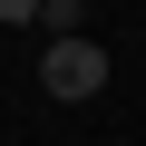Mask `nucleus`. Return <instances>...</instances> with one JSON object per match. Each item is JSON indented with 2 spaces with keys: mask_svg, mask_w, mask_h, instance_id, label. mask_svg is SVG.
<instances>
[{
  "mask_svg": "<svg viewBox=\"0 0 146 146\" xmlns=\"http://www.w3.org/2000/svg\"><path fill=\"white\" fill-rule=\"evenodd\" d=\"M39 88H49L58 107H88V98L107 88V39H88V29L49 39V49H39Z\"/></svg>",
  "mask_w": 146,
  "mask_h": 146,
  "instance_id": "obj_1",
  "label": "nucleus"
},
{
  "mask_svg": "<svg viewBox=\"0 0 146 146\" xmlns=\"http://www.w3.org/2000/svg\"><path fill=\"white\" fill-rule=\"evenodd\" d=\"M39 29L68 39V29H88V0H39Z\"/></svg>",
  "mask_w": 146,
  "mask_h": 146,
  "instance_id": "obj_2",
  "label": "nucleus"
},
{
  "mask_svg": "<svg viewBox=\"0 0 146 146\" xmlns=\"http://www.w3.org/2000/svg\"><path fill=\"white\" fill-rule=\"evenodd\" d=\"M0 29H39V0H0Z\"/></svg>",
  "mask_w": 146,
  "mask_h": 146,
  "instance_id": "obj_3",
  "label": "nucleus"
}]
</instances>
